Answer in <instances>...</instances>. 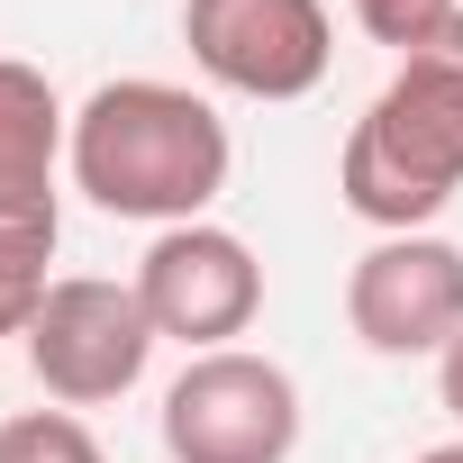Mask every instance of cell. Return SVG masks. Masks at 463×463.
<instances>
[{"mask_svg": "<svg viewBox=\"0 0 463 463\" xmlns=\"http://www.w3.org/2000/svg\"><path fill=\"white\" fill-rule=\"evenodd\" d=\"M463 191V19L400 55V73L373 91V109L345 128L336 155V200L382 227V237H418V227Z\"/></svg>", "mask_w": 463, "mask_h": 463, "instance_id": "cell-2", "label": "cell"}, {"mask_svg": "<svg viewBox=\"0 0 463 463\" xmlns=\"http://www.w3.org/2000/svg\"><path fill=\"white\" fill-rule=\"evenodd\" d=\"M137 300L155 318V336L191 345V354H218L237 345L255 318H264V264L237 227L218 218H191V227H155V246L137 255Z\"/></svg>", "mask_w": 463, "mask_h": 463, "instance_id": "cell-6", "label": "cell"}, {"mask_svg": "<svg viewBox=\"0 0 463 463\" xmlns=\"http://www.w3.org/2000/svg\"><path fill=\"white\" fill-rule=\"evenodd\" d=\"M191 64L237 100H309L336 64L327 0H182Z\"/></svg>", "mask_w": 463, "mask_h": 463, "instance_id": "cell-5", "label": "cell"}, {"mask_svg": "<svg viewBox=\"0 0 463 463\" xmlns=\"http://www.w3.org/2000/svg\"><path fill=\"white\" fill-rule=\"evenodd\" d=\"M0 463H109L82 409H19L0 418Z\"/></svg>", "mask_w": 463, "mask_h": 463, "instance_id": "cell-10", "label": "cell"}, {"mask_svg": "<svg viewBox=\"0 0 463 463\" xmlns=\"http://www.w3.org/2000/svg\"><path fill=\"white\" fill-rule=\"evenodd\" d=\"M155 427H164L173 463H291L300 382L273 354H255V345H218V354H191L164 382Z\"/></svg>", "mask_w": 463, "mask_h": 463, "instance_id": "cell-3", "label": "cell"}, {"mask_svg": "<svg viewBox=\"0 0 463 463\" xmlns=\"http://www.w3.org/2000/svg\"><path fill=\"white\" fill-rule=\"evenodd\" d=\"M28 345V373L55 409H109L146 382L155 364V318L137 300V282H109V273H64L37 309V327L19 336Z\"/></svg>", "mask_w": 463, "mask_h": 463, "instance_id": "cell-4", "label": "cell"}, {"mask_svg": "<svg viewBox=\"0 0 463 463\" xmlns=\"http://www.w3.org/2000/svg\"><path fill=\"white\" fill-rule=\"evenodd\" d=\"M64 173L91 209L137 218V227H191L209 218V200L237 173L227 118L191 91V82H155V73H118L73 109V146Z\"/></svg>", "mask_w": 463, "mask_h": 463, "instance_id": "cell-1", "label": "cell"}, {"mask_svg": "<svg viewBox=\"0 0 463 463\" xmlns=\"http://www.w3.org/2000/svg\"><path fill=\"white\" fill-rule=\"evenodd\" d=\"M436 400H445V418L463 427V336H454V345L436 354Z\"/></svg>", "mask_w": 463, "mask_h": 463, "instance_id": "cell-12", "label": "cell"}, {"mask_svg": "<svg viewBox=\"0 0 463 463\" xmlns=\"http://www.w3.org/2000/svg\"><path fill=\"white\" fill-rule=\"evenodd\" d=\"M454 19H463V0H354V28H364L373 46H391V55L436 46Z\"/></svg>", "mask_w": 463, "mask_h": 463, "instance_id": "cell-11", "label": "cell"}, {"mask_svg": "<svg viewBox=\"0 0 463 463\" xmlns=\"http://www.w3.org/2000/svg\"><path fill=\"white\" fill-rule=\"evenodd\" d=\"M345 327L364 354L382 364H418L445 354L463 336V246L454 237H382L354 255L345 273Z\"/></svg>", "mask_w": 463, "mask_h": 463, "instance_id": "cell-7", "label": "cell"}, {"mask_svg": "<svg viewBox=\"0 0 463 463\" xmlns=\"http://www.w3.org/2000/svg\"><path fill=\"white\" fill-rule=\"evenodd\" d=\"M409 463H463V445H427V454H409Z\"/></svg>", "mask_w": 463, "mask_h": 463, "instance_id": "cell-13", "label": "cell"}, {"mask_svg": "<svg viewBox=\"0 0 463 463\" xmlns=\"http://www.w3.org/2000/svg\"><path fill=\"white\" fill-rule=\"evenodd\" d=\"M55 237L64 218H0V336H28L55 291Z\"/></svg>", "mask_w": 463, "mask_h": 463, "instance_id": "cell-9", "label": "cell"}, {"mask_svg": "<svg viewBox=\"0 0 463 463\" xmlns=\"http://www.w3.org/2000/svg\"><path fill=\"white\" fill-rule=\"evenodd\" d=\"M64 146H73V109L55 100V82L0 55V218H64L55 209Z\"/></svg>", "mask_w": 463, "mask_h": 463, "instance_id": "cell-8", "label": "cell"}]
</instances>
